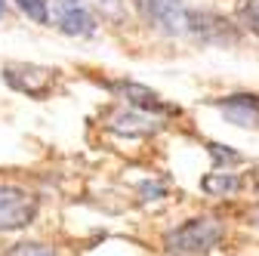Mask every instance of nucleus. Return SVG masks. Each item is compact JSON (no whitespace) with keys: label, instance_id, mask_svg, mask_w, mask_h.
<instances>
[{"label":"nucleus","instance_id":"20e7f679","mask_svg":"<svg viewBox=\"0 0 259 256\" xmlns=\"http://www.w3.org/2000/svg\"><path fill=\"white\" fill-rule=\"evenodd\" d=\"M4 77H7V83L16 87L19 93H28V96H47L50 80H53V71L37 68V65H7V68H4Z\"/></svg>","mask_w":259,"mask_h":256},{"label":"nucleus","instance_id":"39448f33","mask_svg":"<svg viewBox=\"0 0 259 256\" xmlns=\"http://www.w3.org/2000/svg\"><path fill=\"white\" fill-rule=\"evenodd\" d=\"M219 108L235 126H253V130H259V96L238 93V96H229L225 102H219Z\"/></svg>","mask_w":259,"mask_h":256},{"label":"nucleus","instance_id":"6e6552de","mask_svg":"<svg viewBox=\"0 0 259 256\" xmlns=\"http://www.w3.org/2000/svg\"><path fill=\"white\" fill-rule=\"evenodd\" d=\"M204 191H210V195H225V191H235L238 188V179L232 173H213L201 182Z\"/></svg>","mask_w":259,"mask_h":256},{"label":"nucleus","instance_id":"9b49d317","mask_svg":"<svg viewBox=\"0 0 259 256\" xmlns=\"http://www.w3.org/2000/svg\"><path fill=\"white\" fill-rule=\"evenodd\" d=\"M0 16H4V0H0Z\"/></svg>","mask_w":259,"mask_h":256},{"label":"nucleus","instance_id":"9d476101","mask_svg":"<svg viewBox=\"0 0 259 256\" xmlns=\"http://www.w3.org/2000/svg\"><path fill=\"white\" fill-rule=\"evenodd\" d=\"M10 256H56L50 247H40V244H19L10 250Z\"/></svg>","mask_w":259,"mask_h":256},{"label":"nucleus","instance_id":"7ed1b4c3","mask_svg":"<svg viewBox=\"0 0 259 256\" xmlns=\"http://www.w3.org/2000/svg\"><path fill=\"white\" fill-rule=\"evenodd\" d=\"M37 213V204L28 191L16 185H0V232L25 229Z\"/></svg>","mask_w":259,"mask_h":256},{"label":"nucleus","instance_id":"1a4fd4ad","mask_svg":"<svg viewBox=\"0 0 259 256\" xmlns=\"http://www.w3.org/2000/svg\"><path fill=\"white\" fill-rule=\"evenodd\" d=\"M16 7L28 16L34 19L37 25H47L50 22V10H47V0H16Z\"/></svg>","mask_w":259,"mask_h":256},{"label":"nucleus","instance_id":"f03ea898","mask_svg":"<svg viewBox=\"0 0 259 256\" xmlns=\"http://www.w3.org/2000/svg\"><path fill=\"white\" fill-rule=\"evenodd\" d=\"M139 10L154 22L160 25L164 31H170V34H188V31H198V19H194L179 0H136Z\"/></svg>","mask_w":259,"mask_h":256},{"label":"nucleus","instance_id":"f257e3e1","mask_svg":"<svg viewBox=\"0 0 259 256\" xmlns=\"http://www.w3.org/2000/svg\"><path fill=\"white\" fill-rule=\"evenodd\" d=\"M222 241V226L216 219H191L176 232L167 235V247L179 256H194V253H207Z\"/></svg>","mask_w":259,"mask_h":256},{"label":"nucleus","instance_id":"0eeeda50","mask_svg":"<svg viewBox=\"0 0 259 256\" xmlns=\"http://www.w3.org/2000/svg\"><path fill=\"white\" fill-rule=\"evenodd\" d=\"M117 90L126 96V102L133 105V108H139V111H154V114L170 111L164 102H160V96L151 93L148 87H139V83H117Z\"/></svg>","mask_w":259,"mask_h":256},{"label":"nucleus","instance_id":"423d86ee","mask_svg":"<svg viewBox=\"0 0 259 256\" xmlns=\"http://www.w3.org/2000/svg\"><path fill=\"white\" fill-rule=\"evenodd\" d=\"M56 19L65 34H93V19L77 0H59L56 4Z\"/></svg>","mask_w":259,"mask_h":256},{"label":"nucleus","instance_id":"f8f14e48","mask_svg":"<svg viewBox=\"0 0 259 256\" xmlns=\"http://www.w3.org/2000/svg\"><path fill=\"white\" fill-rule=\"evenodd\" d=\"M256 219H259V216H256Z\"/></svg>","mask_w":259,"mask_h":256}]
</instances>
